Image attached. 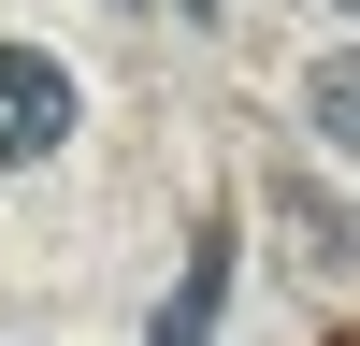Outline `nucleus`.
<instances>
[{
	"label": "nucleus",
	"instance_id": "obj_1",
	"mask_svg": "<svg viewBox=\"0 0 360 346\" xmlns=\"http://www.w3.org/2000/svg\"><path fill=\"white\" fill-rule=\"evenodd\" d=\"M58 144H72V72L44 44H0V173L58 159Z\"/></svg>",
	"mask_w": 360,
	"mask_h": 346
},
{
	"label": "nucleus",
	"instance_id": "obj_2",
	"mask_svg": "<svg viewBox=\"0 0 360 346\" xmlns=\"http://www.w3.org/2000/svg\"><path fill=\"white\" fill-rule=\"evenodd\" d=\"M303 115H317L332 159H360V58H317V72H303Z\"/></svg>",
	"mask_w": 360,
	"mask_h": 346
},
{
	"label": "nucleus",
	"instance_id": "obj_3",
	"mask_svg": "<svg viewBox=\"0 0 360 346\" xmlns=\"http://www.w3.org/2000/svg\"><path fill=\"white\" fill-rule=\"evenodd\" d=\"M346 15H360V0H346Z\"/></svg>",
	"mask_w": 360,
	"mask_h": 346
}]
</instances>
